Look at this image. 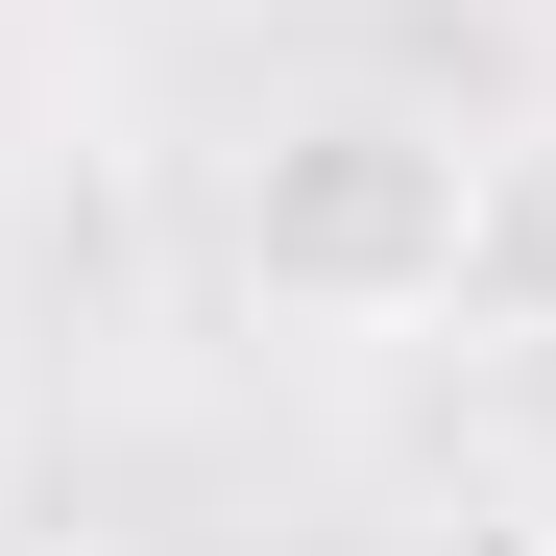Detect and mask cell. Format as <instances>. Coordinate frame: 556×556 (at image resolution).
<instances>
[{"label": "cell", "mask_w": 556, "mask_h": 556, "mask_svg": "<svg viewBox=\"0 0 556 556\" xmlns=\"http://www.w3.org/2000/svg\"><path fill=\"white\" fill-rule=\"evenodd\" d=\"M242 315H291V339H412L459 315V146L388 122V98H315V122H266L242 146Z\"/></svg>", "instance_id": "6da1fadb"}, {"label": "cell", "mask_w": 556, "mask_h": 556, "mask_svg": "<svg viewBox=\"0 0 556 556\" xmlns=\"http://www.w3.org/2000/svg\"><path fill=\"white\" fill-rule=\"evenodd\" d=\"M459 339H508V363H556V122H508V146H459Z\"/></svg>", "instance_id": "7a4b0ae2"}]
</instances>
